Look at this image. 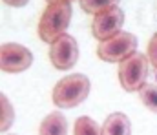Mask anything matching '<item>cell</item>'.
<instances>
[{"instance_id":"1","label":"cell","mask_w":157,"mask_h":135,"mask_svg":"<svg viewBox=\"0 0 157 135\" xmlns=\"http://www.w3.org/2000/svg\"><path fill=\"white\" fill-rule=\"evenodd\" d=\"M71 2H51L44 9L39 20V37L40 40L51 44L60 35L66 33L71 20Z\"/></svg>"},{"instance_id":"2","label":"cell","mask_w":157,"mask_h":135,"mask_svg":"<svg viewBox=\"0 0 157 135\" xmlns=\"http://www.w3.org/2000/svg\"><path fill=\"white\" fill-rule=\"evenodd\" d=\"M90 79L82 73H73L68 75L64 79H60L51 93V99L55 102L57 108H64V110H71L77 108L80 102L86 100L88 93H90Z\"/></svg>"},{"instance_id":"3","label":"cell","mask_w":157,"mask_h":135,"mask_svg":"<svg viewBox=\"0 0 157 135\" xmlns=\"http://www.w3.org/2000/svg\"><path fill=\"white\" fill-rule=\"evenodd\" d=\"M148 57L143 53H133L119 64V84L128 93H135L146 84L148 77Z\"/></svg>"},{"instance_id":"4","label":"cell","mask_w":157,"mask_h":135,"mask_svg":"<svg viewBox=\"0 0 157 135\" xmlns=\"http://www.w3.org/2000/svg\"><path fill=\"white\" fill-rule=\"evenodd\" d=\"M135 51H137V37L128 31H121L115 37L102 40L97 46V57L104 62H113V64H121Z\"/></svg>"},{"instance_id":"5","label":"cell","mask_w":157,"mask_h":135,"mask_svg":"<svg viewBox=\"0 0 157 135\" xmlns=\"http://www.w3.org/2000/svg\"><path fill=\"white\" fill-rule=\"evenodd\" d=\"M49 60L51 64L60 69V71H66V69H71L78 60V44L77 40L64 33L60 35L55 42L49 44Z\"/></svg>"},{"instance_id":"6","label":"cell","mask_w":157,"mask_h":135,"mask_svg":"<svg viewBox=\"0 0 157 135\" xmlns=\"http://www.w3.org/2000/svg\"><path fill=\"white\" fill-rule=\"evenodd\" d=\"M33 64V55L28 47L15 42L0 44V71L20 73Z\"/></svg>"},{"instance_id":"7","label":"cell","mask_w":157,"mask_h":135,"mask_svg":"<svg viewBox=\"0 0 157 135\" xmlns=\"http://www.w3.org/2000/svg\"><path fill=\"white\" fill-rule=\"evenodd\" d=\"M122 24H124V13L122 9L115 6L108 11H102L99 15H93V22H91V35L102 42L108 40L112 37H115L117 33L122 31Z\"/></svg>"},{"instance_id":"8","label":"cell","mask_w":157,"mask_h":135,"mask_svg":"<svg viewBox=\"0 0 157 135\" xmlns=\"http://www.w3.org/2000/svg\"><path fill=\"white\" fill-rule=\"evenodd\" d=\"M101 132H102V135H130L132 133L130 119L124 113L115 111V113H112V115L106 117Z\"/></svg>"},{"instance_id":"9","label":"cell","mask_w":157,"mask_h":135,"mask_svg":"<svg viewBox=\"0 0 157 135\" xmlns=\"http://www.w3.org/2000/svg\"><path fill=\"white\" fill-rule=\"evenodd\" d=\"M68 133V122L60 111H51L44 117L40 122L39 135H66Z\"/></svg>"},{"instance_id":"10","label":"cell","mask_w":157,"mask_h":135,"mask_svg":"<svg viewBox=\"0 0 157 135\" xmlns=\"http://www.w3.org/2000/svg\"><path fill=\"white\" fill-rule=\"evenodd\" d=\"M15 122V110L9 102V99L0 91V133L7 132Z\"/></svg>"},{"instance_id":"11","label":"cell","mask_w":157,"mask_h":135,"mask_svg":"<svg viewBox=\"0 0 157 135\" xmlns=\"http://www.w3.org/2000/svg\"><path fill=\"white\" fill-rule=\"evenodd\" d=\"M121 0H80V7L90 15H99L102 11H108L119 6Z\"/></svg>"},{"instance_id":"12","label":"cell","mask_w":157,"mask_h":135,"mask_svg":"<svg viewBox=\"0 0 157 135\" xmlns=\"http://www.w3.org/2000/svg\"><path fill=\"white\" fill-rule=\"evenodd\" d=\"M73 135H102V132L93 119L78 117L73 124Z\"/></svg>"},{"instance_id":"13","label":"cell","mask_w":157,"mask_h":135,"mask_svg":"<svg viewBox=\"0 0 157 135\" xmlns=\"http://www.w3.org/2000/svg\"><path fill=\"white\" fill-rule=\"evenodd\" d=\"M137 93H139L141 102H143L152 113H157V86L155 84H144Z\"/></svg>"},{"instance_id":"14","label":"cell","mask_w":157,"mask_h":135,"mask_svg":"<svg viewBox=\"0 0 157 135\" xmlns=\"http://www.w3.org/2000/svg\"><path fill=\"white\" fill-rule=\"evenodd\" d=\"M146 57H148V62H150V66L157 69V33L150 39V42H148V49H146Z\"/></svg>"},{"instance_id":"15","label":"cell","mask_w":157,"mask_h":135,"mask_svg":"<svg viewBox=\"0 0 157 135\" xmlns=\"http://www.w3.org/2000/svg\"><path fill=\"white\" fill-rule=\"evenodd\" d=\"M6 6H11V7H24V6H28V2L29 0H2Z\"/></svg>"},{"instance_id":"16","label":"cell","mask_w":157,"mask_h":135,"mask_svg":"<svg viewBox=\"0 0 157 135\" xmlns=\"http://www.w3.org/2000/svg\"><path fill=\"white\" fill-rule=\"evenodd\" d=\"M48 4H51V2H73V0H46Z\"/></svg>"}]
</instances>
